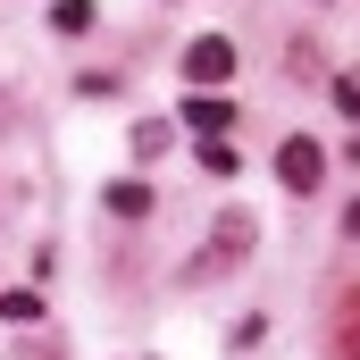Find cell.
Instances as JSON below:
<instances>
[{
  "mask_svg": "<svg viewBox=\"0 0 360 360\" xmlns=\"http://www.w3.org/2000/svg\"><path fill=\"white\" fill-rule=\"evenodd\" d=\"M184 126H193V143H210V134H226V126H235V109H226L218 92L193 84V101H184Z\"/></svg>",
  "mask_w": 360,
  "mask_h": 360,
  "instance_id": "cell-4",
  "label": "cell"
},
{
  "mask_svg": "<svg viewBox=\"0 0 360 360\" xmlns=\"http://www.w3.org/2000/svg\"><path fill=\"white\" fill-rule=\"evenodd\" d=\"M0 319H8V327H34V319H42V293H25V285L0 293Z\"/></svg>",
  "mask_w": 360,
  "mask_h": 360,
  "instance_id": "cell-6",
  "label": "cell"
},
{
  "mask_svg": "<svg viewBox=\"0 0 360 360\" xmlns=\"http://www.w3.org/2000/svg\"><path fill=\"white\" fill-rule=\"evenodd\" d=\"M276 176H285V193H319V184H327V151H319L310 134H285V143H276Z\"/></svg>",
  "mask_w": 360,
  "mask_h": 360,
  "instance_id": "cell-2",
  "label": "cell"
},
{
  "mask_svg": "<svg viewBox=\"0 0 360 360\" xmlns=\"http://www.w3.org/2000/svg\"><path fill=\"white\" fill-rule=\"evenodd\" d=\"M243 260H252V210H226V218L210 226V252H201L184 276H193V285H218V276H235Z\"/></svg>",
  "mask_w": 360,
  "mask_h": 360,
  "instance_id": "cell-1",
  "label": "cell"
},
{
  "mask_svg": "<svg viewBox=\"0 0 360 360\" xmlns=\"http://www.w3.org/2000/svg\"><path fill=\"white\" fill-rule=\"evenodd\" d=\"M51 25H59V34H84V25H92V0H51Z\"/></svg>",
  "mask_w": 360,
  "mask_h": 360,
  "instance_id": "cell-7",
  "label": "cell"
},
{
  "mask_svg": "<svg viewBox=\"0 0 360 360\" xmlns=\"http://www.w3.org/2000/svg\"><path fill=\"white\" fill-rule=\"evenodd\" d=\"M226 68H235V42H226V34L184 42V76H193V84H226Z\"/></svg>",
  "mask_w": 360,
  "mask_h": 360,
  "instance_id": "cell-3",
  "label": "cell"
},
{
  "mask_svg": "<svg viewBox=\"0 0 360 360\" xmlns=\"http://www.w3.org/2000/svg\"><path fill=\"white\" fill-rule=\"evenodd\" d=\"M335 360H360V285L335 293Z\"/></svg>",
  "mask_w": 360,
  "mask_h": 360,
  "instance_id": "cell-5",
  "label": "cell"
},
{
  "mask_svg": "<svg viewBox=\"0 0 360 360\" xmlns=\"http://www.w3.org/2000/svg\"><path fill=\"white\" fill-rule=\"evenodd\" d=\"M335 109H344V117H360V76H344V84H335Z\"/></svg>",
  "mask_w": 360,
  "mask_h": 360,
  "instance_id": "cell-8",
  "label": "cell"
}]
</instances>
